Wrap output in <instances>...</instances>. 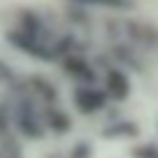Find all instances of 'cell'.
<instances>
[{
	"instance_id": "obj_1",
	"label": "cell",
	"mask_w": 158,
	"mask_h": 158,
	"mask_svg": "<svg viewBox=\"0 0 158 158\" xmlns=\"http://www.w3.org/2000/svg\"><path fill=\"white\" fill-rule=\"evenodd\" d=\"M15 121H17V128H20L25 136H30V138H37V136L42 133L40 121L35 118V109H32V104H30L27 99H22V101L17 104V109H15Z\"/></svg>"
},
{
	"instance_id": "obj_2",
	"label": "cell",
	"mask_w": 158,
	"mask_h": 158,
	"mask_svg": "<svg viewBox=\"0 0 158 158\" xmlns=\"http://www.w3.org/2000/svg\"><path fill=\"white\" fill-rule=\"evenodd\" d=\"M74 101H77V106H79L81 111H96V109L101 106L104 96H101L99 91H94V89H79V91L74 94Z\"/></svg>"
},
{
	"instance_id": "obj_3",
	"label": "cell",
	"mask_w": 158,
	"mask_h": 158,
	"mask_svg": "<svg viewBox=\"0 0 158 158\" xmlns=\"http://www.w3.org/2000/svg\"><path fill=\"white\" fill-rule=\"evenodd\" d=\"M89 67L81 62V59H67V72L74 74V77H81V79H91V72H86Z\"/></svg>"
},
{
	"instance_id": "obj_4",
	"label": "cell",
	"mask_w": 158,
	"mask_h": 158,
	"mask_svg": "<svg viewBox=\"0 0 158 158\" xmlns=\"http://www.w3.org/2000/svg\"><path fill=\"white\" fill-rule=\"evenodd\" d=\"M109 84H111V94H116V96H123V94H126V84H123L121 74L111 72V74H109Z\"/></svg>"
},
{
	"instance_id": "obj_5",
	"label": "cell",
	"mask_w": 158,
	"mask_h": 158,
	"mask_svg": "<svg viewBox=\"0 0 158 158\" xmlns=\"http://www.w3.org/2000/svg\"><path fill=\"white\" fill-rule=\"evenodd\" d=\"M52 126H54V131H67V128H69V118H67L64 114L52 111Z\"/></svg>"
},
{
	"instance_id": "obj_6",
	"label": "cell",
	"mask_w": 158,
	"mask_h": 158,
	"mask_svg": "<svg viewBox=\"0 0 158 158\" xmlns=\"http://www.w3.org/2000/svg\"><path fill=\"white\" fill-rule=\"evenodd\" d=\"M72 158H89V146H86V143L77 146V148H74V153H72Z\"/></svg>"
},
{
	"instance_id": "obj_7",
	"label": "cell",
	"mask_w": 158,
	"mask_h": 158,
	"mask_svg": "<svg viewBox=\"0 0 158 158\" xmlns=\"http://www.w3.org/2000/svg\"><path fill=\"white\" fill-rule=\"evenodd\" d=\"M5 131H7V109L0 106V133H5Z\"/></svg>"
},
{
	"instance_id": "obj_8",
	"label": "cell",
	"mask_w": 158,
	"mask_h": 158,
	"mask_svg": "<svg viewBox=\"0 0 158 158\" xmlns=\"http://www.w3.org/2000/svg\"><path fill=\"white\" fill-rule=\"evenodd\" d=\"M89 2H99V0H89ZM101 2H109V0H101Z\"/></svg>"
}]
</instances>
